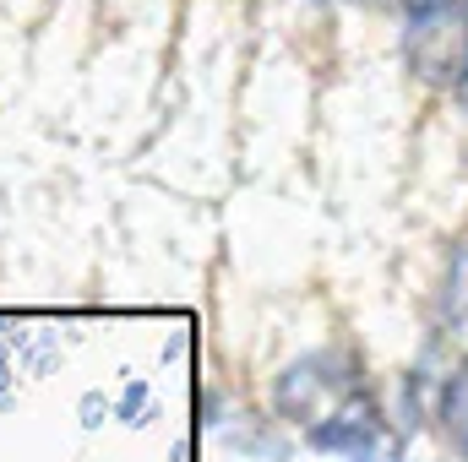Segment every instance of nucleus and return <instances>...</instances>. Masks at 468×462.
I'll return each instance as SVG.
<instances>
[{
    "label": "nucleus",
    "mask_w": 468,
    "mask_h": 462,
    "mask_svg": "<svg viewBox=\"0 0 468 462\" xmlns=\"http://www.w3.org/2000/svg\"><path fill=\"white\" fill-rule=\"evenodd\" d=\"M447 305H452V316H468V229L458 239V250H452V278H447Z\"/></svg>",
    "instance_id": "nucleus-5"
},
{
    "label": "nucleus",
    "mask_w": 468,
    "mask_h": 462,
    "mask_svg": "<svg viewBox=\"0 0 468 462\" xmlns=\"http://www.w3.org/2000/svg\"><path fill=\"white\" fill-rule=\"evenodd\" d=\"M436 419H441L447 446L468 462V353L452 364V375H447L441 392H436Z\"/></svg>",
    "instance_id": "nucleus-4"
},
{
    "label": "nucleus",
    "mask_w": 468,
    "mask_h": 462,
    "mask_svg": "<svg viewBox=\"0 0 468 462\" xmlns=\"http://www.w3.org/2000/svg\"><path fill=\"white\" fill-rule=\"evenodd\" d=\"M403 60L425 88L468 93V0H452L431 16H414L403 33Z\"/></svg>",
    "instance_id": "nucleus-1"
},
{
    "label": "nucleus",
    "mask_w": 468,
    "mask_h": 462,
    "mask_svg": "<svg viewBox=\"0 0 468 462\" xmlns=\"http://www.w3.org/2000/svg\"><path fill=\"white\" fill-rule=\"evenodd\" d=\"M359 462H398V457H359Z\"/></svg>",
    "instance_id": "nucleus-7"
},
{
    "label": "nucleus",
    "mask_w": 468,
    "mask_h": 462,
    "mask_svg": "<svg viewBox=\"0 0 468 462\" xmlns=\"http://www.w3.org/2000/svg\"><path fill=\"white\" fill-rule=\"evenodd\" d=\"M392 436H387V419H381V408H376V397L359 386L349 392L333 414H322L316 425H311V446L316 452H338V457H376L381 446H387Z\"/></svg>",
    "instance_id": "nucleus-3"
},
{
    "label": "nucleus",
    "mask_w": 468,
    "mask_h": 462,
    "mask_svg": "<svg viewBox=\"0 0 468 462\" xmlns=\"http://www.w3.org/2000/svg\"><path fill=\"white\" fill-rule=\"evenodd\" d=\"M403 5V16L414 22V16H431V11H441V5H452V0H398Z\"/></svg>",
    "instance_id": "nucleus-6"
},
{
    "label": "nucleus",
    "mask_w": 468,
    "mask_h": 462,
    "mask_svg": "<svg viewBox=\"0 0 468 462\" xmlns=\"http://www.w3.org/2000/svg\"><path fill=\"white\" fill-rule=\"evenodd\" d=\"M349 392H359V364H354L349 353H305V359H294L283 375H278V386H272V403H278V414H289V419H300V425H316L322 414H333Z\"/></svg>",
    "instance_id": "nucleus-2"
}]
</instances>
